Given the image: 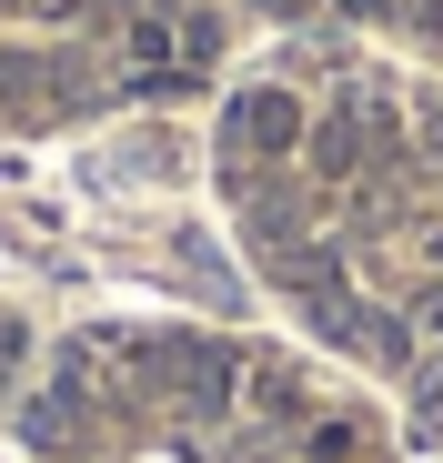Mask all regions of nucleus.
I'll return each mask as SVG.
<instances>
[{
  "instance_id": "obj_1",
  "label": "nucleus",
  "mask_w": 443,
  "mask_h": 463,
  "mask_svg": "<svg viewBox=\"0 0 443 463\" xmlns=\"http://www.w3.org/2000/svg\"><path fill=\"white\" fill-rule=\"evenodd\" d=\"M303 131H313V111L292 101L282 81L232 91V101H222V182H262L282 162H303Z\"/></svg>"
},
{
  "instance_id": "obj_2",
  "label": "nucleus",
  "mask_w": 443,
  "mask_h": 463,
  "mask_svg": "<svg viewBox=\"0 0 443 463\" xmlns=\"http://www.w3.org/2000/svg\"><path fill=\"white\" fill-rule=\"evenodd\" d=\"M413 323H423V333H443V282H423V292H413Z\"/></svg>"
},
{
  "instance_id": "obj_3",
  "label": "nucleus",
  "mask_w": 443,
  "mask_h": 463,
  "mask_svg": "<svg viewBox=\"0 0 443 463\" xmlns=\"http://www.w3.org/2000/svg\"><path fill=\"white\" fill-rule=\"evenodd\" d=\"M262 11H272V21H303V11H313V0H262Z\"/></svg>"
}]
</instances>
